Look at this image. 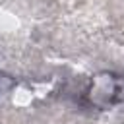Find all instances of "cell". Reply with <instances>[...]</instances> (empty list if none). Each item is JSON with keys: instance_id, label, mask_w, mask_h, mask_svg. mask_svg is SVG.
I'll return each instance as SVG.
<instances>
[{"instance_id": "1", "label": "cell", "mask_w": 124, "mask_h": 124, "mask_svg": "<svg viewBox=\"0 0 124 124\" xmlns=\"http://www.w3.org/2000/svg\"><path fill=\"white\" fill-rule=\"evenodd\" d=\"M120 91V83L114 74L110 72H99L93 76L91 83L85 89V101L95 108H107L110 107Z\"/></svg>"}]
</instances>
